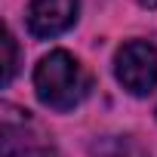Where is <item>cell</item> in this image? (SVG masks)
<instances>
[{
	"instance_id": "obj_2",
	"label": "cell",
	"mask_w": 157,
	"mask_h": 157,
	"mask_svg": "<svg viewBox=\"0 0 157 157\" xmlns=\"http://www.w3.org/2000/svg\"><path fill=\"white\" fill-rule=\"evenodd\" d=\"M114 77L129 96H151L157 90V49L148 40H126L114 52Z\"/></svg>"
},
{
	"instance_id": "obj_4",
	"label": "cell",
	"mask_w": 157,
	"mask_h": 157,
	"mask_svg": "<svg viewBox=\"0 0 157 157\" xmlns=\"http://www.w3.org/2000/svg\"><path fill=\"white\" fill-rule=\"evenodd\" d=\"M3 52H6V59H3V86H10L16 71H19V43H16L10 28H3Z\"/></svg>"
},
{
	"instance_id": "obj_6",
	"label": "cell",
	"mask_w": 157,
	"mask_h": 157,
	"mask_svg": "<svg viewBox=\"0 0 157 157\" xmlns=\"http://www.w3.org/2000/svg\"><path fill=\"white\" fill-rule=\"evenodd\" d=\"M154 114H157V111H154Z\"/></svg>"
},
{
	"instance_id": "obj_3",
	"label": "cell",
	"mask_w": 157,
	"mask_h": 157,
	"mask_svg": "<svg viewBox=\"0 0 157 157\" xmlns=\"http://www.w3.org/2000/svg\"><path fill=\"white\" fill-rule=\"evenodd\" d=\"M80 13V0H31L28 3V31L37 40H49L65 34Z\"/></svg>"
},
{
	"instance_id": "obj_1",
	"label": "cell",
	"mask_w": 157,
	"mask_h": 157,
	"mask_svg": "<svg viewBox=\"0 0 157 157\" xmlns=\"http://www.w3.org/2000/svg\"><path fill=\"white\" fill-rule=\"evenodd\" d=\"M90 74L68 49L46 52L34 68V93L49 111H74L90 96Z\"/></svg>"
},
{
	"instance_id": "obj_5",
	"label": "cell",
	"mask_w": 157,
	"mask_h": 157,
	"mask_svg": "<svg viewBox=\"0 0 157 157\" xmlns=\"http://www.w3.org/2000/svg\"><path fill=\"white\" fill-rule=\"evenodd\" d=\"M139 6H145V10H157V0H136Z\"/></svg>"
}]
</instances>
